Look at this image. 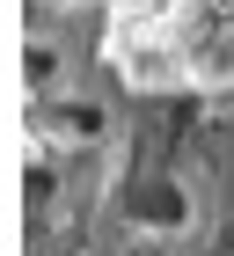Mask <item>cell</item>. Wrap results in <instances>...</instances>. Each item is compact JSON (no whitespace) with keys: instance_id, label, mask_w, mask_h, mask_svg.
<instances>
[{"instance_id":"277c9868","label":"cell","mask_w":234,"mask_h":256,"mask_svg":"<svg viewBox=\"0 0 234 256\" xmlns=\"http://www.w3.org/2000/svg\"><path fill=\"white\" fill-rule=\"evenodd\" d=\"M220 256H234V227H227V234H220Z\"/></svg>"},{"instance_id":"7a4b0ae2","label":"cell","mask_w":234,"mask_h":256,"mask_svg":"<svg viewBox=\"0 0 234 256\" xmlns=\"http://www.w3.org/2000/svg\"><path fill=\"white\" fill-rule=\"evenodd\" d=\"M44 132H52V146H102V139H110V102L52 96L44 102Z\"/></svg>"},{"instance_id":"3957f363","label":"cell","mask_w":234,"mask_h":256,"mask_svg":"<svg viewBox=\"0 0 234 256\" xmlns=\"http://www.w3.org/2000/svg\"><path fill=\"white\" fill-rule=\"evenodd\" d=\"M52 74H58V52H52L44 37H30V44H22V80H30V88H44Z\"/></svg>"},{"instance_id":"6da1fadb","label":"cell","mask_w":234,"mask_h":256,"mask_svg":"<svg viewBox=\"0 0 234 256\" xmlns=\"http://www.w3.org/2000/svg\"><path fill=\"white\" fill-rule=\"evenodd\" d=\"M117 212L132 220V234H176L190 227V190L176 176H132L117 190Z\"/></svg>"}]
</instances>
